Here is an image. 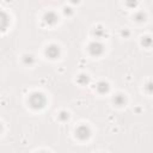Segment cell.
<instances>
[{
    "instance_id": "obj_6",
    "label": "cell",
    "mask_w": 153,
    "mask_h": 153,
    "mask_svg": "<svg viewBox=\"0 0 153 153\" xmlns=\"http://www.w3.org/2000/svg\"><path fill=\"white\" fill-rule=\"evenodd\" d=\"M124 97L122 96V94H117V96H115V98H114V102H115V104L116 105H122L123 103H124Z\"/></svg>"
},
{
    "instance_id": "obj_1",
    "label": "cell",
    "mask_w": 153,
    "mask_h": 153,
    "mask_svg": "<svg viewBox=\"0 0 153 153\" xmlns=\"http://www.w3.org/2000/svg\"><path fill=\"white\" fill-rule=\"evenodd\" d=\"M45 103V98L42 93H33L30 97V104L33 108H42Z\"/></svg>"
},
{
    "instance_id": "obj_5",
    "label": "cell",
    "mask_w": 153,
    "mask_h": 153,
    "mask_svg": "<svg viewBox=\"0 0 153 153\" xmlns=\"http://www.w3.org/2000/svg\"><path fill=\"white\" fill-rule=\"evenodd\" d=\"M7 25H8V17L4 12H0V30H5Z\"/></svg>"
},
{
    "instance_id": "obj_2",
    "label": "cell",
    "mask_w": 153,
    "mask_h": 153,
    "mask_svg": "<svg viewBox=\"0 0 153 153\" xmlns=\"http://www.w3.org/2000/svg\"><path fill=\"white\" fill-rule=\"evenodd\" d=\"M90 50L92 54H96V55H99L103 53V45L98 42H93L90 44Z\"/></svg>"
},
{
    "instance_id": "obj_3",
    "label": "cell",
    "mask_w": 153,
    "mask_h": 153,
    "mask_svg": "<svg viewBox=\"0 0 153 153\" xmlns=\"http://www.w3.org/2000/svg\"><path fill=\"white\" fill-rule=\"evenodd\" d=\"M88 135H90V130L87 127L81 126L76 129V136H79L80 139H86V137H88Z\"/></svg>"
},
{
    "instance_id": "obj_7",
    "label": "cell",
    "mask_w": 153,
    "mask_h": 153,
    "mask_svg": "<svg viewBox=\"0 0 153 153\" xmlns=\"http://www.w3.org/2000/svg\"><path fill=\"white\" fill-rule=\"evenodd\" d=\"M97 88H98L100 92H106L109 87H108V84H106V82H99L98 86H97Z\"/></svg>"
},
{
    "instance_id": "obj_8",
    "label": "cell",
    "mask_w": 153,
    "mask_h": 153,
    "mask_svg": "<svg viewBox=\"0 0 153 153\" xmlns=\"http://www.w3.org/2000/svg\"><path fill=\"white\" fill-rule=\"evenodd\" d=\"M60 117H61L62 120H65V118H68V114H66V112H61Z\"/></svg>"
},
{
    "instance_id": "obj_9",
    "label": "cell",
    "mask_w": 153,
    "mask_h": 153,
    "mask_svg": "<svg viewBox=\"0 0 153 153\" xmlns=\"http://www.w3.org/2000/svg\"><path fill=\"white\" fill-rule=\"evenodd\" d=\"M42 153H44V152H42Z\"/></svg>"
},
{
    "instance_id": "obj_4",
    "label": "cell",
    "mask_w": 153,
    "mask_h": 153,
    "mask_svg": "<svg viewBox=\"0 0 153 153\" xmlns=\"http://www.w3.org/2000/svg\"><path fill=\"white\" fill-rule=\"evenodd\" d=\"M47 55H49L51 59H55L59 55V48L56 45H50L49 48H47Z\"/></svg>"
}]
</instances>
